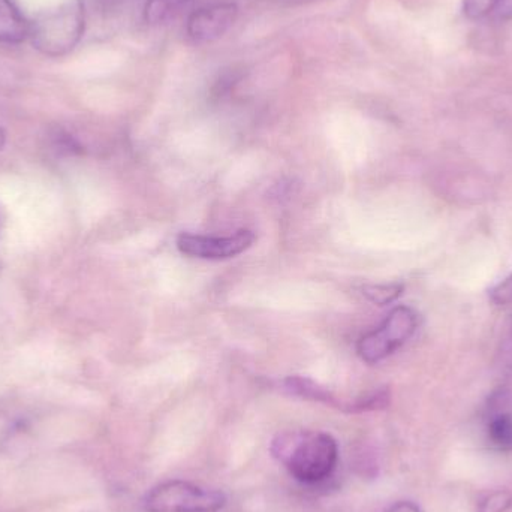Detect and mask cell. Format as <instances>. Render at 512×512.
I'll return each instance as SVG.
<instances>
[{
  "label": "cell",
  "mask_w": 512,
  "mask_h": 512,
  "mask_svg": "<svg viewBox=\"0 0 512 512\" xmlns=\"http://www.w3.org/2000/svg\"><path fill=\"white\" fill-rule=\"evenodd\" d=\"M273 453L285 463L295 480L316 484L327 480L339 460V447L328 433L282 435L273 442Z\"/></svg>",
  "instance_id": "cell-1"
},
{
  "label": "cell",
  "mask_w": 512,
  "mask_h": 512,
  "mask_svg": "<svg viewBox=\"0 0 512 512\" xmlns=\"http://www.w3.org/2000/svg\"><path fill=\"white\" fill-rule=\"evenodd\" d=\"M84 29L86 9L83 2L71 0L32 21L29 39L44 56L62 57L80 44Z\"/></svg>",
  "instance_id": "cell-2"
},
{
  "label": "cell",
  "mask_w": 512,
  "mask_h": 512,
  "mask_svg": "<svg viewBox=\"0 0 512 512\" xmlns=\"http://www.w3.org/2000/svg\"><path fill=\"white\" fill-rule=\"evenodd\" d=\"M227 504L219 490L203 489L186 481H167L150 490L144 501L147 512H218Z\"/></svg>",
  "instance_id": "cell-3"
},
{
  "label": "cell",
  "mask_w": 512,
  "mask_h": 512,
  "mask_svg": "<svg viewBox=\"0 0 512 512\" xmlns=\"http://www.w3.org/2000/svg\"><path fill=\"white\" fill-rule=\"evenodd\" d=\"M417 328L418 315L415 310L406 306L396 307L379 328L358 340V355L366 363H379L402 348L414 336Z\"/></svg>",
  "instance_id": "cell-4"
},
{
  "label": "cell",
  "mask_w": 512,
  "mask_h": 512,
  "mask_svg": "<svg viewBox=\"0 0 512 512\" xmlns=\"http://www.w3.org/2000/svg\"><path fill=\"white\" fill-rule=\"evenodd\" d=\"M255 234L249 230L237 231L233 236L207 237L195 234H180L177 248L183 255L200 259H230L252 248Z\"/></svg>",
  "instance_id": "cell-5"
},
{
  "label": "cell",
  "mask_w": 512,
  "mask_h": 512,
  "mask_svg": "<svg viewBox=\"0 0 512 512\" xmlns=\"http://www.w3.org/2000/svg\"><path fill=\"white\" fill-rule=\"evenodd\" d=\"M239 8L236 3H215L204 6L189 17V38L197 44H209L222 38L236 23Z\"/></svg>",
  "instance_id": "cell-6"
},
{
  "label": "cell",
  "mask_w": 512,
  "mask_h": 512,
  "mask_svg": "<svg viewBox=\"0 0 512 512\" xmlns=\"http://www.w3.org/2000/svg\"><path fill=\"white\" fill-rule=\"evenodd\" d=\"M30 35V21L15 5L14 0H0V42L20 44Z\"/></svg>",
  "instance_id": "cell-7"
},
{
  "label": "cell",
  "mask_w": 512,
  "mask_h": 512,
  "mask_svg": "<svg viewBox=\"0 0 512 512\" xmlns=\"http://www.w3.org/2000/svg\"><path fill=\"white\" fill-rule=\"evenodd\" d=\"M192 0H147L144 18L152 26H161L174 20Z\"/></svg>",
  "instance_id": "cell-8"
},
{
  "label": "cell",
  "mask_w": 512,
  "mask_h": 512,
  "mask_svg": "<svg viewBox=\"0 0 512 512\" xmlns=\"http://www.w3.org/2000/svg\"><path fill=\"white\" fill-rule=\"evenodd\" d=\"M283 385H285L286 390L294 394V396L315 400V402L328 403V405H339L336 397H334L330 391L325 390L324 387L316 384L312 379L301 378V376H291V378L285 379Z\"/></svg>",
  "instance_id": "cell-9"
},
{
  "label": "cell",
  "mask_w": 512,
  "mask_h": 512,
  "mask_svg": "<svg viewBox=\"0 0 512 512\" xmlns=\"http://www.w3.org/2000/svg\"><path fill=\"white\" fill-rule=\"evenodd\" d=\"M489 441L493 447L502 453H511L512 451V415L502 414L495 415L490 420L489 427Z\"/></svg>",
  "instance_id": "cell-10"
},
{
  "label": "cell",
  "mask_w": 512,
  "mask_h": 512,
  "mask_svg": "<svg viewBox=\"0 0 512 512\" xmlns=\"http://www.w3.org/2000/svg\"><path fill=\"white\" fill-rule=\"evenodd\" d=\"M364 297L378 306L393 303L402 295L403 285L390 283V285H366L361 288Z\"/></svg>",
  "instance_id": "cell-11"
},
{
  "label": "cell",
  "mask_w": 512,
  "mask_h": 512,
  "mask_svg": "<svg viewBox=\"0 0 512 512\" xmlns=\"http://www.w3.org/2000/svg\"><path fill=\"white\" fill-rule=\"evenodd\" d=\"M512 507V493L507 489L493 490L478 502V512H508Z\"/></svg>",
  "instance_id": "cell-12"
},
{
  "label": "cell",
  "mask_w": 512,
  "mask_h": 512,
  "mask_svg": "<svg viewBox=\"0 0 512 512\" xmlns=\"http://www.w3.org/2000/svg\"><path fill=\"white\" fill-rule=\"evenodd\" d=\"M499 0H463V14L469 20H483L495 14Z\"/></svg>",
  "instance_id": "cell-13"
},
{
  "label": "cell",
  "mask_w": 512,
  "mask_h": 512,
  "mask_svg": "<svg viewBox=\"0 0 512 512\" xmlns=\"http://www.w3.org/2000/svg\"><path fill=\"white\" fill-rule=\"evenodd\" d=\"M490 298H492L493 303L498 304V306H508V304H512V273L507 279L502 280L501 283H498V285L490 291Z\"/></svg>",
  "instance_id": "cell-14"
},
{
  "label": "cell",
  "mask_w": 512,
  "mask_h": 512,
  "mask_svg": "<svg viewBox=\"0 0 512 512\" xmlns=\"http://www.w3.org/2000/svg\"><path fill=\"white\" fill-rule=\"evenodd\" d=\"M493 17L498 20H510L512 18V0H499Z\"/></svg>",
  "instance_id": "cell-15"
},
{
  "label": "cell",
  "mask_w": 512,
  "mask_h": 512,
  "mask_svg": "<svg viewBox=\"0 0 512 512\" xmlns=\"http://www.w3.org/2000/svg\"><path fill=\"white\" fill-rule=\"evenodd\" d=\"M387 512H421V510L418 505L412 504V502H397Z\"/></svg>",
  "instance_id": "cell-16"
},
{
  "label": "cell",
  "mask_w": 512,
  "mask_h": 512,
  "mask_svg": "<svg viewBox=\"0 0 512 512\" xmlns=\"http://www.w3.org/2000/svg\"><path fill=\"white\" fill-rule=\"evenodd\" d=\"M283 5L288 6H297V5H306V3L318 2V0H279Z\"/></svg>",
  "instance_id": "cell-17"
},
{
  "label": "cell",
  "mask_w": 512,
  "mask_h": 512,
  "mask_svg": "<svg viewBox=\"0 0 512 512\" xmlns=\"http://www.w3.org/2000/svg\"><path fill=\"white\" fill-rule=\"evenodd\" d=\"M505 352L512 358V325L510 328V333H508L507 340H505Z\"/></svg>",
  "instance_id": "cell-18"
},
{
  "label": "cell",
  "mask_w": 512,
  "mask_h": 512,
  "mask_svg": "<svg viewBox=\"0 0 512 512\" xmlns=\"http://www.w3.org/2000/svg\"><path fill=\"white\" fill-rule=\"evenodd\" d=\"M102 5L113 6L117 5V3L123 2V0H98Z\"/></svg>",
  "instance_id": "cell-19"
},
{
  "label": "cell",
  "mask_w": 512,
  "mask_h": 512,
  "mask_svg": "<svg viewBox=\"0 0 512 512\" xmlns=\"http://www.w3.org/2000/svg\"><path fill=\"white\" fill-rule=\"evenodd\" d=\"M5 140H6L5 132H3V129H0V150H2V147L5 146Z\"/></svg>",
  "instance_id": "cell-20"
}]
</instances>
